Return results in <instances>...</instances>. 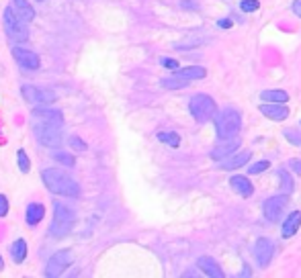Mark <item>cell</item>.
I'll return each instance as SVG.
<instances>
[{
  "label": "cell",
  "mask_w": 301,
  "mask_h": 278,
  "mask_svg": "<svg viewBox=\"0 0 301 278\" xmlns=\"http://www.w3.org/2000/svg\"><path fill=\"white\" fill-rule=\"evenodd\" d=\"M41 180L45 184V189L53 195H62V197H78L80 195V187L78 182L68 176L66 172H62L59 168H47L41 172Z\"/></svg>",
  "instance_id": "cell-1"
},
{
  "label": "cell",
  "mask_w": 301,
  "mask_h": 278,
  "mask_svg": "<svg viewBox=\"0 0 301 278\" xmlns=\"http://www.w3.org/2000/svg\"><path fill=\"white\" fill-rule=\"evenodd\" d=\"M240 127H242V117H240V113L236 109L228 107L217 113V119H215L217 139H221V141L234 139L240 133Z\"/></svg>",
  "instance_id": "cell-2"
},
{
  "label": "cell",
  "mask_w": 301,
  "mask_h": 278,
  "mask_svg": "<svg viewBox=\"0 0 301 278\" xmlns=\"http://www.w3.org/2000/svg\"><path fill=\"white\" fill-rule=\"evenodd\" d=\"M76 223V215L70 207L62 205V203H55L53 205V219H51V225H49V231L53 237H64L72 231Z\"/></svg>",
  "instance_id": "cell-3"
},
{
  "label": "cell",
  "mask_w": 301,
  "mask_h": 278,
  "mask_svg": "<svg viewBox=\"0 0 301 278\" xmlns=\"http://www.w3.org/2000/svg\"><path fill=\"white\" fill-rule=\"evenodd\" d=\"M3 21H5V31L11 41L15 43H23V41H29V27H27V21L13 11V7H7L5 9V15H3Z\"/></svg>",
  "instance_id": "cell-4"
},
{
  "label": "cell",
  "mask_w": 301,
  "mask_h": 278,
  "mask_svg": "<svg viewBox=\"0 0 301 278\" xmlns=\"http://www.w3.org/2000/svg\"><path fill=\"white\" fill-rule=\"evenodd\" d=\"M189 111L195 117V121L199 123H207L211 117L217 115V105L215 101L209 97V95H195L189 103Z\"/></svg>",
  "instance_id": "cell-5"
},
{
  "label": "cell",
  "mask_w": 301,
  "mask_h": 278,
  "mask_svg": "<svg viewBox=\"0 0 301 278\" xmlns=\"http://www.w3.org/2000/svg\"><path fill=\"white\" fill-rule=\"evenodd\" d=\"M35 137L41 145L47 147H59L62 145V133H59V125H53V123H45V121H35L33 125Z\"/></svg>",
  "instance_id": "cell-6"
},
{
  "label": "cell",
  "mask_w": 301,
  "mask_h": 278,
  "mask_svg": "<svg viewBox=\"0 0 301 278\" xmlns=\"http://www.w3.org/2000/svg\"><path fill=\"white\" fill-rule=\"evenodd\" d=\"M70 264H74V254H72L70 250H59V252H55V254L47 260V264H45V274H47L49 278H57V276H62V274L70 268Z\"/></svg>",
  "instance_id": "cell-7"
},
{
  "label": "cell",
  "mask_w": 301,
  "mask_h": 278,
  "mask_svg": "<svg viewBox=\"0 0 301 278\" xmlns=\"http://www.w3.org/2000/svg\"><path fill=\"white\" fill-rule=\"evenodd\" d=\"M21 95L27 103L31 105H49V103H55L57 101V95L49 88H37V86H29L25 84L21 88Z\"/></svg>",
  "instance_id": "cell-8"
},
{
  "label": "cell",
  "mask_w": 301,
  "mask_h": 278,
  "mask_svg": "<svg viewBox=\"0 0 301 278\" xmlns=\"http://www.w3.org/2000/svg\"><path fill=\"white\" fill-rule=\"evenodd\" d=\"M287 205H289L287 193L277 195V197H273V199H268V201L264 203V217H266L268 221H273V223L279 221L281 215H283V211L287 209Z\"/></svg>",
  "instance_id": "cell-9"
},
{
  "label": "cell",
  "mask_w": 301,
  "mask_h": 278,
  "mask_svg": "<svg viewBox=\"0 0 301 278\" xmlns=\"http://www.w3.org/2000/svg\"><path fill=\"white\" fill-rule=\"evenodd\" d=\"M13 57L17 59V64L23 70L37 72L41 68V59L35 51H29V49H23V47H13Z\"/></svg>",
  "instance_id": "cell-10"
},
{
  "label": "cell",
  "mask_w": 301,
  "mask_h": 278,
  "mask_svg": "<svg viewBox=\"0 0 301 278\" xmlns=\"http://www.w3.org/2000/svg\"><path fill=\"white\" fill-rule=\"evenodd\" d=\"M273 254H275V243L270 241L268 237L256 239V243H254V258H256V262H258L260 268H266L270 264Z\"/></svg>",
  "instance_id": "cell-11"
},
{
  "label": "cell",
  "mask_w": 301,
  "mask_h": 278,
  "mask_svg": "<svg viewBox=\"0 0 301 278\" xmlns=\"http://www.w3.org/2000/svg\"><path fill=\"white\" fill-rule=\"evenodd\" d=\"M260 113L266 119L273 121H285L289 117V109L285 107V103H268V105H260Z\"/></svg>",
  "instance_id": "cell-12"
},
{
  "label": "cell",
  "mask_w": 301,
  "mask_h": 278,
  "mask_svg": "<svg viewBox=\"0 0 301 278\" xmlns=\"http://www.w3.org/2000/svg\"><path fill=\"white\" fill-rule=\"evenodd\" d=\"M230 187L234 193H238L240 197H250L254 193V187L252 182L246 178V176H232L230 178Z\"/></svg>",
  "instance_id": "cell-13"
},
{
  "label": "cell",
  "mask_w": 301,
  "mask_h": 278,
  "mask_svg": "<svg viewBox=\"0 0 301 278\" xmlns=\"http://www.w3.org/2000/svg\"><path fill=\"white\" fill-rule=\"evenodd\" d=\"M250 158H252V153L250 151H240V153H232V156L228 158V160H223L221 164H219V168L221 170H236V168H242V166H246L248 162H250Z\"/></svg>",
  "instance_id": "cell-14"
},
{
  "label": "cell",
  "mask_w": 301,
  "mask_h": 278,
  "mask_svg": "<svg viewBox=\"0 0 301 278\" xmlns=\"http://www.w3.org/2000/svg\"><path fill=\"white\" fill-rule=\"evenodd\" d=\"M197 266L207 274V276H211V278H223V270L219 268V264L213 260V258H209V256H201L197 260Z\"/></svg>",
  "instance_id": "cell-15"
},
{
  "label": "cell",
  "mask_w": 301,
  "mask_h": 278,
  "mask_svg": "<svg viewBox=\"0 0 301 278\" xmlns=\"http://www.w3.org/2000/svg\"><path fill=\"white\" fill-rule=\"evenodd\" d=\"M45 217V207L41 203H29L27 211H25V221L29 225H37L41 219Z\"/></svg>",
  "instance_id": "cell-16"
},
{
  "label": "cell",
  "mask_w": 301,
  "mask_h": 278,
  "mask_svg": "<svg viewBox=\"0 0 301 278\" xmlns=\"http://www.w3.org/2000/svg\"><path fill=\"white\" fill-rule=\"evenodd\" d=\"M299 227H301V211H293L289 217L283 221L281 233H283V237H291V235H295L299 231Z\"/></svg>",
  "instance_id": "cell-17"
},
{
  "label": "cell",
  "mask_w": 301,
  "mask_h": 278,
  "mask_svg": "<svg viewBox=\"0 0 301 278\" xmlns=\"http://www.w3.org/2000/svg\"><path fill=\"white\" fill-rule=\"evenodd\" d=\"M35 121H45V123H53V125H62L64 117L59 111H51V109H35L33 111Z\"/></svg>",
  "instance_id": "cell-18"
},
{
  "label": "cell",
  "mask_w": 301,
  "mask_h": 278,
  "mask_svg": "<svg viewBox=\"0 0 301 278\" xmlns=\"http://www.w3.org/2000/svg\"><path fill=\"white\" fill-rule=\"evenodd\" d=\"M236 147H240V139H228V143L217 145V147L211 151V158H213V160H223L225 156H232V153L236 151Z\"/></svg>",
  "instance_id": "cell-19"
},
{
  "label": "cell",
  "mask_w": 301,
  "mask_h": 278,
  "mask_svg": "<svg viewBox=\"0 0 301 278\" xmlns=\"http://www.w3.org/2000/svg\"><path fill=\"white\" fill-rule=\"evenodd\" d=\"M27 252H29V248H27V241L25 239H17L11 245V258L15 260V264H23L25 258H27Z\"/></svg>",
  "instance_id": "cell-20"
},
{
  "label": "cell",
  "mask_w": 301,
  "mask_h": 278,
  "mask_svg": "<svg viewBox=\"0 0 301 278\" xmlns=\"http://www.w3.org/2000/svg\"><path fill=\"white\" fill-rule=\"evenodd\" d=\"M205 68H201V66H191V68H178L176 70V76H180V78H187V80H201V78H205Z\"/></svg>",
  "instance_id": "cell-21"
},
{
  "label": "cell",
  "mask_w": 301,
  "mask_h": 278,
  "mask_svg": "<svg viewBox=\"0 0 301 278\" xmlns=\"http://www.w3.org/2000/svg\"><path fill=\"white\" fill-rule=\"evenodd\" d=\"M13 5H15V9H17V13H19L27 23L35 19V9L29 5L27 0H13Z\"/></svg>",
  "instance_id": "cell-22"
},
{
  "label": "cell",
  "mask_w": 301,
  "mask_h": 278,
  "mask_svg": "<svg viewBox=\"0 0 301 278\" xmlns=\"http://www.w3.org/2000/svg\"><path fill=\"white\" fill-rule=\"evenodd\" d=\"M260 99L268 101V103H287L289 95L285 90H264V92H260Z\"/></svg>",
  "instance_id": "cell-23"
},
{
  "label": "cell",
  "mask_w": 301,
  "mask_h": 278,
  "mask_svg": "<svg viewBox=\"0 0 301 278\" xmlns=\"http://www.w3.org/2000/svg\"><path fill=\"white\" fill-rule=\"evenodd\" d=\"M162 86H164V88H170V90H176V88H187V86H189V80H187V78H180V76L164 78V80H162Z\"/></svg>",
  "instance_id": "cell-24"
},
{
  "label": "cell",
  "mask_w": 301,
  "mask_h": 278,
  "mask_svg": "<svg viewBox=\"0 0 301 278\" xmlns=\"http://www.w3.org/2000/svg\"><path fill=\"white\" fill-rule=\"evenodd\" d=\"M277 176H279V180H281V189H283V193H287V195H291L293 193V189H295V184H293V180H291V176L287 174V170H279L277 172Z\"/></svg>",
  "instance_id": "cell-25"
},
{
  "label": "cell",
  "mask_w": 301,
  "mask_h": 278,
  "mask_svg": "<svg viewBox=\"0 0 301 278\" xmlns=\"http://www.w3.org/2000/svg\"><path fill=\"white\" fill-rule=\"evenodd\" d=\"M158 139L164 141V143H168V145H172V147H178V145H180V137H178V133H174V131H162V133H158Z\"/></svg>",
  "instance_id": "cell-26"
},
{
  "label": "cell",
  "mask_w": 301,
  "mask_h": 278,
  "mask_svg": "<svg viewBox=\"0 0 301 278\" xmlns=\"http://www.w3.org/2000/svg\"><path fill=\"white\" fill-rule=\"evenodd\" d=\"M53 160L68 166V168H74V164H76L74 156H70V153H66V151H53Z\"/></svg>",
  "instance_id": "cell-27"
},
{
  "label": "cell",
  "mask_w": 301,
  "mask_h": 278,
  "mask_svg": "<svg viewBox=\"0 0 301 278\" xmlns=\"http://www.w3.org/2000/svg\"><path fill=\"white\" fill-rule=\"evenodd\" d=\"M17 164H19V168H21L23 174H27L29 170H31V160H29V156L25 153V149H19V151H17Z\"/></svg>",
  "instance_id": "cell-28"
},
{
  "label": "cell",
  "mask_w": 301,
  "mask_h": 278,
  "mask_svg": "<svg viewBox=\"0 0 301 278\" xmlns=\"http://www.w3.org/2000/svg\"><path fill=\"white\" fill-rule=\"evenodd\" d=\"M283 135H285L293 145H301V133H299L297 129H285Z\"/></svg>",
  "instance_id": "cell-29"
},
{
  "label": "cell",
  "mask_w": 301,
  "mask_h": 278,
  "mask_svg": "<svg viewBox=\"0 0 301 278\" xmlns=\"http://www.w3.org/2000/svg\"><path fill=\"white\" fill-rule=\"evenodd\" d=\"M258 7H260L258 0H242V3H240V9L244 13H254V11H258Z\"/></svg>",
  "instance_id": "cell-30"
},
{
  "label": "cell",
  "mask_w": 301,
  "mask_h": 278,
  "mask_svg": "<svg viewBox=\"0 0 301 278\" xmlns=\"http://www.w3.org/2000/svg\"><path fill=\"white\" fill-rule=\"evenodd\" d=\"M68 143H70L72 149H78V151H86V149H88V145H86L80 137H76V135H72V137L68 139Z\"/></svg>",
  "instance_id": "cell-31"
},
{
  "label": "cell",
  "mask_w": 301,
  "mask_h": 278,
  "mask_svg": "<svg viewBox=\"0 0 301 278\" xmlns=\"http://www.w3.org/2000/svg\"><path fill=\"white\" fill-rule=\"evenodd\" d=\"M268 162L266 160H260V162H256V164H252V166H248V172L250 174H260V172H264V170H268Z\"/></svg>",
  "instance_id": "cell-32"
},
{
  "label": "cell",
  "mask_w": 301,
  "mask_h": 278,
  "mask_svg": "<svg viewBox=\"0 0 301 278\" xmlns=\"http://www.w3.org/2000/svg\"><path fill=\"white\" fill-rule=\"evenodd\" d=\"M160 64H162L164 68H168V70H174V72L178 70V61H176V59H170V57H162V59H160Z\"/></svg>",
  "instance_id": "cell-33"
},
{
  "label": "cell",
  "mask_w": 301,
  "mask_h": 278,
  "mask_svg": "<svg viewBox=\"0 0 301 278\" xmlns=\"http://www.w3.org/2000/svg\"><path fill=\"white\" fill-rule=\"evenodd\" d=\"M7 215H9V199L0 195V217H7Z\"/></svg>",
  "instance_id": "cell-34"
},
{
  "label": "cell",
  "mask_w": 301,
  "mask_h": 278,
  "mask_svg": "<svg viewBox=\"0 0 301 278\" xmlns=\"http://www.w3.org/2000/svg\"><path fill=\"white\" fill-rule=\"evenodd\" d=\"M289 168H291L295 174H299V176H301V160H297V158L289 160Z\"/></svg>",
  "instance_id": "cell-35"
},
{
  "label": "cell",
  "mask_w": 301,
  "mask_h": 278,
  "mask_svg": "<svg viewBox=\"0 0 301 278\" xmlns=\"http://www.w3.org/2000/svg\"><path fill=\"white\" fill-rule=\"evenodd\" d=\"M180 7L183 9H191V11H197L199 7L195 5V0H180Z\"/></svg>",
  "instance_id": "cell-36"
},
{
  "label": "cell",
  "mask_w": 301,
  "mask_h": 278,
  "mask_svg": "<svg viewBox=\"0 0 301 278\" xmlns=\"http://www.w3.org/2000/svg\"><path fill=\"white\" fill-rule=\"evenodd\" d=\"M293 13H295V17H299L301 19V0H293Z\"/></svg>",
  "instance_id": "cell-37"
},
{
  "label": "cell",
  "mask_w": 301,
  "mask_h": 278,
  "mask_svg": "<svg viewBox=\"0 0 301 278\" xmlns=\"http://www.w3.org/2000/svg\"><path fill=\"white\" fill-rule=\"evenodd\" d=\"M219 27L228 29V27H232V21H219Z\"/></svg>",
  "instance_id": "cell-38"
},
{
  "label": "cell",
  "mask_w": 301,
  "mask_h": 278,
  "mask_svg": "<svg viewBox=\"0 0 301 278\" xmlns=\"http://www.w3.org/2000/svg\"><path fill=\"white\" fill-rule=\"evenodd\" d=\"M5 268V260H3V256H0V270Z\"/></svg>",
  "instance_id": "cell-39"
},
{
  "label": "cell",
  "mask_w": 301,
  "mask_h": 278,
  "mask_svg": "<svg viewBox=\"0 0 301 278\" xmlns=\"http://www.w3.org/2000/svg\"><path fill=\"white\" fill-rule=\"evenodd\" d=\"M39 3H45V0H39Z\"/></svg>",
  "instance_id": "cell-40"
}]
</instances>
